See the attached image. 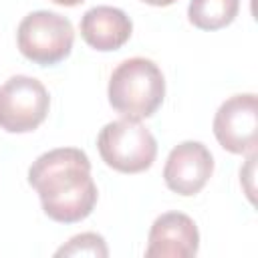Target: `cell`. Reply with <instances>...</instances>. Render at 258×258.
<instances>
[{
    "label": "cell",
    "mask_w": 258,
    "mask_h": 258,
    "mask_svg": "<svg viewBox=\"0 0 258 258\" xmlns=\"http://www.w3.org/2000/svg\"><path fill=\"white\" fill-rule=\"evenodd\" d=\"M28 183L38 191L44 214L60 224L85 220L99 196L91 161L77 147H58L36 157L28 169Z\"/></svg>",
    "instance_id": "obj_1"
},
{
    "label": "cell",
    "mask_w": 258,
    "mask_h": 258,
    "mask_svg": "<svg viewBox=\"0 0 258 258\" xmlns=\"http://www.w3.org/2000/svg\"><path fill=\"white\" fill-rule=\"evenodd\" d=\"M109 103L125 119L151 117L163 103L165 79L161 69L143 56L123 60L109 79Z\"/></svg>",
    "instance_id": "obj_2"
},
{
    "label": "cell",
    "mask_w": 258,
    "mask_h": 258,
    "mask_svg": "<svg viewBox=\"0 0 258 258\" xmlns=\"http://www.w3.org/2000/svg\"><path fill=\"white\" fill-rule=\"evenodd\" d=\"M97 149L103 161L121 173H141L149 169L157 155L153 133L133 119L107 123L97 137Z\"/></svg>",
    "instance_id": "obj_3"
},
{
    "label": "cell",
    "mask_w": 258,
    "mask_h": 258,
    "mask_svg": "<svg viewBox=\"0 0 258 258\" xmlns=\"http://www.w3.org/2000/svg\"><path fill=\"white\" fill-rule=\"evenodd\" d=\"M75 40L73 24L67 16L50 10L26 14L16 30L18 50L34 64L50 67L71 54Z\"/></svg>",
    "instance_id": "obj_4"
},
{
    "label": "cell",
    "mask_w": 258,
    "mask_h": 258,
    "mask_svg": "<svg viewBox=\"0 0 258 258\" xmlns=\"http://www.w3.org/2000/svg\"><path fill=\"white\" fill-rule=\"evenodd\" d=\"M46 87L26 75H14L0 87V129L8 133L34 131L48 115Z\"/></svg>",
    "instance_id": "obj_5"
},
{
    "label": "cell",
    "mask_w": 258,
    "mask_h": 258,
    "mask_svg": "<svg viewBox=\"0 0 258 258\" xmlns=\"http://www.w3.org/2000/svg\"><path fill=\"white\" fill-rule=\"evenodd\" d=\"M214 135L230 153L256 151L258 101L254 93H242L226 99L214 115Z\"/></svg>",
    "instance_id": "obj_6"
},
{
    "label": "cell",
    "mask_w": 258,
    "mask_h": 258,
    "mask_svg": "<svg viewBox=\"0 0 258 258\" xmlns=\"http://www.w3.org/2000/svg\"><path fill=\"white\" fill-rule=\"evenodd\" d=\"M214 171V157L200 141H181L175 145L165 161V185L179 196L200 194Z\"/></svg>",
    "instance_id": "obj_7"
},
{
    "label": "cell",
    "mask_w": 258,
    "mask_h": 258,
    "mask_svg": "<svg viewBox=\"0 0 258 258\" xmlns=\"http://www.w3.org/2000/svg\"><path fill=\"white\" fill-rule=\"evenodd\" d=\"M200 248L196 222L183 212H165L155 218L147 236V258H191Z\"/></svg>",
    "instance_id": "obj_8"
},
{
    "label": "cell",
    "mask_w": 258,
    "mask_h": 258,
    "mask_svg": "<svg viewBox=\"0 0 258 258\" xmlns=\"http://www.w3.org/2000/svg\"><path fill=\"white\" fill-rule=\"evenodd\" d=\"M79 28L83 40L91 48L99 52H111L119 50L131 38L133 22L121 8L101 4L89 8L83 14Z\"/></svg>",
    "instance_id": "obj_9"
},
{
    "label": "cell",
    "mask_w": 258,
    "mask_h": 258,
    "mask_svg": "<svg viewBox=\"0 0 258 258\" xmlns=\"http://www.w3.org/2000/svg\"><path fill=\"white\" fill-rule=\"evenodd\" d=\"M238 10L240 0H191L187 18L200 30H220L234 22Z\"/></svg>",
    "instance_id": "obj_10"
},
{
    "label": "cell",
    "mask_w": 258,
    "mask_h": 258,
    "mask_svg": "<svg viewBox=\"0 0 258 258\" xmlns=\"http://www.w3.org/2000/svg\"><path fill=\"white\" fill-rule=\"evenodd\" d=\"M56 256H109V248L105 244V238L95 232H83L73 236L64 246L56 250Z\"/></svg>",
    "instance_id": "obj_11"
},
{
    "label": "cell",
    "mask_w": 258,
    "mask_h": 258,
    "mask_svg": "<svg viewBox=\"0 0 258 258\" xmlns=\"http://www.w3.org/2000/svg\"><path fill=\"white\" fill-rule=\"evenodd\" d=\"M143 2H147L151 6H169V4H173L177 0H143Z\"/></svg>",
    "instance_id": "obj_12"
},
{
    "label": "cell",
    "mask_w": 258,
    "mask_h": 258,
    "mask_svg": "<svg viewBox=\"0 0 258 258\" xmlns=\"http://www.w3.org/2000/svg\"><path fill=\"white\" fill-rule=\"evenodd\" d=\"M50 2L60 4V6H77V4H81V2H85V0H50Z\"/></svg>",
    "instance_id": "obj_13"
}]
</instances>
